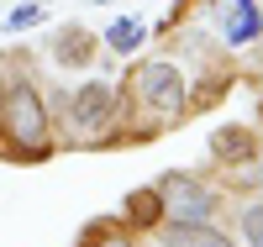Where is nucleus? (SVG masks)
<instances>
[{"label": "nucleus", "instance_id": "1", "mask_svg": "<svg viewBox=\"0 0 263 247\" xmlns=\"http://www.w3.org/2000/svg\"><path fill=\"white\" fill-rule=\"evenodd\" d=\"M0 121H6V142L27 147V153H42L48 147V110H42L37 89L27 79H16L6 89V100H0Z\"/></svg>", "mask_w": 263, "mask_h": 247}, {"label": "nucleus", "instance_id": "2", "mask_svg": "<svg viewBox=\"0 0 263 247\" xmlns=\"http://www.w3.org/2000/svg\"><path fill=\"white\" fill-rule=\"evenodd\" d=\"M137 95H142V105H153L158 121H174L184 110V79L168 63H147V69H137Z\"/></svg>", "mask_w": 263, "mask_h": 247}, {"label": "nucleus", "instance_id": "3", "mask_svg": "<svg viewBox=\"0 0 263 247\" xmlns=\"http://www.w3.org/2000/svg\"><path fill=\"white\" fill-rule=\"evenodd\" d=\"M111 110H116V89L111 84H84L74 95V121L79 126H100Z\"/></svg>", "mask_w": 263, "mask_h": 247}, {"label": "nucleus", "instance_id": "4", "mask_svg": "<svg viewBox=\"0 0 263 247\" xmlns=\"http://www.w3.org/2000/svg\"><path fill=\"white\" fill-rule=\"evenodd\" d=\"M211 216V195L195 189V184H168V221H205Z\"/></svg>", "mask_w": 263, "mask_h": 247}, {"label": "nucleus", "instance_id": "5", "mask_svg": "<svg viewBox=\"0 0 263 247\" xmlns=\"http://www.w3.org/2000/svg\"><path fill=\"white\" fill-rule=\"evenodd\" d=\"M163 242H168V247H232L216 226H205V221H168V226H163Z\"/></svg>", "mask_w": 263, "mask_h": 247}, {"label": "nucleus", "instance_id": "6", "mask_svg": "<svg viewBox=\"0 0 263 247\" xmlns=\"http://www.w3.org/2000/svg\"><path fill=\"white\" fill-rule=\"evenodd\" d=\"M232 16H227V42H253L263 32V16L253 11V0H227Z\"/></svg>", "mask_w": 263, "mask_h": 247}, {"label": "nucleus", "instance_id": "7", "mask_svg": "<svg viewBox=\"0 0 263 247\" xmlns=\"http://www.w3.org/2000/svg\"><path fill=\"white\" fill-rule=\"evenodd\" d=\"M142 16H121L116 21V27L111 32H105V48H111V53H132V48H137V42H142Z\"/></svg>", "mask_w": 263, "mask_h": 247}, {"label": "nucleus", "instance_id": "8", "mask_svg": "<svg viewBox=\"0 0 263 247\" xmlns=\"http://www.w3.org/2000/svg\"><path fill=\"white\" fill-rule=\"evenodd\" d=\"M126 216H132V221H147V226H153V221L163 216V200L153 195V189H137V195H126Z\"/></svg>", "mask_w": 263, "mask_h": 247}, {"label": "nucleus", "instance_id": "9", "mask_svg": "<svg viewBox=\"0 0 263 247\" xmlns=\"http://www.w3.org/2000/svg\"><path fill=\"white\" fill-rule=\"evenodd\" d=\"M42 16H48V6H42V0H27V6H16V11L6 16V32H21V27H37Z\"/></svg>", "mask_w": 263, "mask_h": 247}, {"label": "nucleus", "instance_id": "10", "mask_svg": "<svg viewBox=\"0 0 263 247\" xmlns=\"http://www.w3.org/2000/svg\"><path fill=\"white\" fill-rule=\"evenodd\" d=\"M242 232H248L253 247H263V205H248L242 211Z\"/></svg>", "mask_w": 263, "mask_h": 247}, {"label": "nucleus", "instance_id": "11", "mask_svg": "<svg viewBox=\"0 0 263 247\" xmlns=\"http://www.w3.org/2000/svg\"><path fill=\"white\" fill-rule=\"evenodd\" d=\"M95 247H132V242H126V237H100Z\"/></svg>", "mask_w": 263, "mask_h": 247}]
</instances>
